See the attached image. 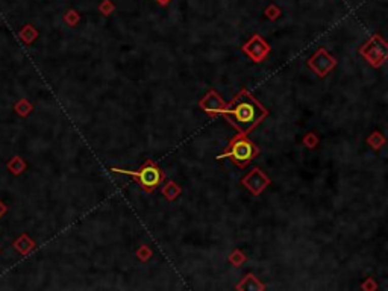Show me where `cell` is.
<instances>
[{"instance_id":"obj_1","label":"cell","mask_w":388,"mask_h":291,"mask_svg":"<svg viewBox=\"0 0 388 291\" xmlns=\"http://www.w3.org/2000/svg\"><path fill=\"white\" fill-rule=\"evenodd\" d=\"M223 112H228V114H231V117H234V120H235L234 124L241 132L252 129L266 114V111L260 106V103L252 99H244V100L241 99L235 105V108H232L231 111H223Z\"/></svg>"},{"instance_id":"obj_2","label":"cell","mask_w":388,"mask_h":291,"mask_svg":"<svg viewBox=\"0 0 388 291\" xmlns=\"http://www.w3.org/2000/svg\"><path fill=\"white\" fill-rule=\"evenodd\" d=\"M120 173H127V175H134L135 178H138L140 184L146 188V190H152L153 187H156L161 182V172L159 169L153 167L152 164L144 166L140 172H129V170H117Z\"/></svg>"},{"instance_id":"obj_3","label":"cell","mask_w":388,"mask_h":291,"mask_svg":"<svg viewBox=\"0 0 388 291\" xmlns=\"http://www.w3.org/2000/svg\"><path fill=\"white\" fill-rule=\"evenodd\" d=\"M253 153H255L253 146L246 140H237L229 150V155L240 166H246L247 163H250V159L253 158Z\"/></svg>"},{"instance_id":"obj_4","label":"cell","mask_w":388,"mask_h":291,"mask_svg":"<svg viewBox=\"0 0 388 291\" xmlns=\"http://www.w3.org/2000/svg\"><path fill=\"white\" fill-rule=\"evenodd\" d=\"M6 211H8V208H6V206H5V205H3V203L0 202V217H2V215H3V214L6 212Z\"/></svg>"}]
</instances>
